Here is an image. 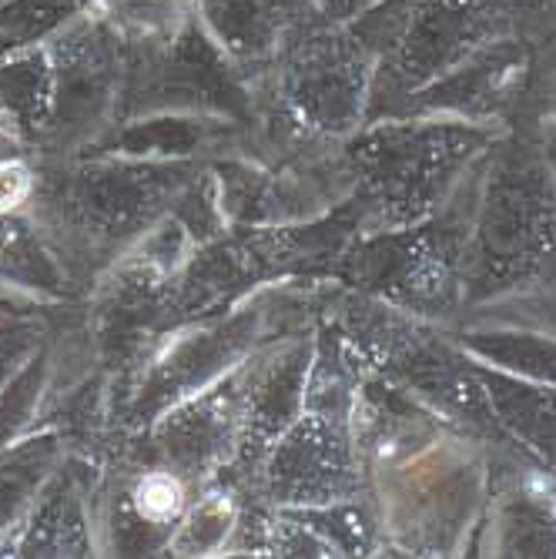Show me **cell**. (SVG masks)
I'll list each match as a JSON object with an SVG mask.
<instances>
[{
    "instance_id": "cell-1",
    "label": "cell",
    "mask_w": 556,
    "mask_h": 559,
    "mask_svg": "<svg viewBox=\"0 0 556 559\" xmlns=\"http://www.w3.org/2000/svg\"><path fill=\"white\" fill-rule=\"evenodd\" d=\"M181 483L168 472H151L134 489V506L138 513L151 519V523H168L181 513Z\"/></svg>"
},
{
    "instance_id": "cell-2",
    "label": "cell",
    "mask_w": 556,
    "mask_h": 559,
    "mask_svg": "<svg viewBox=\"0 0 556 559\" xmlns=\"http://www.w3.org/2000/svg\"><path fill=\"white\" fill-rule=\"evenodd\" d=\"M31 195V171L24 165H0V211H11Z\"/></svg>"
}]
</instances>
